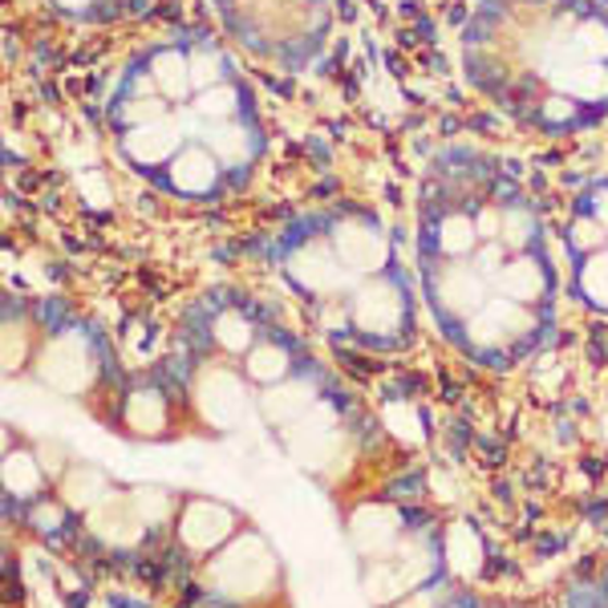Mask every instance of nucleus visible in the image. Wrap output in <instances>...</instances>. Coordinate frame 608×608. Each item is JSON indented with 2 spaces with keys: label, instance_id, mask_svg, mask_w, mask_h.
I'll list each match as a JSON object with an SVG mask.
<instances>
[{
  "label": "nucleus",
  "instance_id": "17",
  "mask_svg": "<svg viewBox=\"0 0 608 608\" xmlns=\"http://www.w3.org/2000/svg\"><path fill=\"white\" fill-rule=\"evenodd\" d=\"M243 373L259 385H276V381H284L289 373V353L280 350V345H256V350L248 353V362H243Z\"/></svg>",
  "mask_w": 608,
  "mask_h": 608
},
{
  "label": "nucleus",
  "instance_id": "23",
  "mask_svg": "<svg viewBox=\"0 0 608 608\" xmlns=\"http://www.w3.org/2000/svg\"><path fill=\"white\" fill-rule=\"evenodd\" d=\"M215 341L231 353H243L252 345V329H248V320L240 313H224V317L215 320Z\"/></svg>",
  "mask_w": 608,
  "mask_h": 608
},
{
  "label": "nucleus",
  "instance_id": "21",
  "mask_svg": "<svg viewBox=\"0 0 608 608\" xmlns=\"http://www.w3.org/2000/svg\"><path fill=\"white\" fill-rule=\"evenodd\" d=\"M212 179H215V163L207 154H199V151L179 154V163H175V182H179L182 191H207Z\"/></svg>",
  "mask_w": 608,
  "mask_h": 608
},
{
  "label": "nucleus",
  "instance_id": "25",
  "mask_svg": "<svg viewBox=\"0 0 608 608\" xmlns=\"http://www.w3.org/2000/svg\"><path fill=\"white\" fill-rule=\"evenodd\" d=\"M471 243H474V224L467 215L442 219V248H446V252H467Z\"/></svg>",
  "mask_w": 608,
  "mask_h": 608
},
{
  "label": "nucleus",
  "instance_id": "6",
  "mask_svg": "<svg viewBox=\"0 0 608 608\" xmlns=\"http://www.w3.org/2000/svg\"><path fill=\"white\" fill-rule=\"evenodd\" d=\"M353 320L362 333H394L397 320H402V296H397L385 280L362 289V296L353 301Z\"/></svg>",
  "mask_w": 608,
  "mask_h": 608
},
{
  "label": "nucleus",
  "instance_id": "15",
  "mask_svg": "<svg viewBox=\"0 0 608 608\" xmlns=\"http://www.w3.org/2000/svg\"><path fill=\"white\" fill-rule=\"evenodd\" d=\"M126 426L135 434H163L167 430V402L154 390H138L126 397Z\"/></svg>",
  "mask_w": 608,
  "mask_h": 608
},
{
  "label": "nucleus",
  "instance_id": "3",
  "mask_svg": "<svg viewBox=\"0 0 608 608\" xmlns=\"http://www.w3.org/2000/svg\"><path fill=\"white\" fill-rule=\"evenodd\" d=\"M426 572H430L426 552L406 547L397 560L369 563V572H365V593H369V600H378V605H394V600H402V596L414 593V588L422 584Z\"/></svg>",
  "mask_w": 608,
  "mask_h": 608
},
{
  "label": "nucleus",
  "instance_id": "30",
  "mask_svg": "<svg viewBox=\"0 0 608 608\" xmlns=\"http://www.w3.org/2000/svg\"><path fill=\"white\" fill-rule=\"evenodd\" d=\"M596 215H600V224H608V195L600 199V207H596Z\"/></svg>",
  "mask_w": 608,
  "mask_h": 608
},
{
  "label": "nucleus",
  "instance_id": "28",
  "mask_svg": "<svg viewBox=\"0 0 608 608\" xmlns=\"http://www.w3.org/2000/svg\"><path fill=\"white\" fill-rule=\"evenodd\" d=\"M385 608H439V593L434 588H414V593H406L402 600H394V605Z\"/></svg>",
  "mask_w": 608,
  "mask_h": 608
},
{
  "label": "nucleus",
  "instance_id": "24",
  "mask_svg": "<svg viewBox=\"0 0 608 608\" xmlns=\"http://www.w3.org/2000/svg\"><path fill=\"white\" fill-rule=\"evenodd\" d=\"M154 77L163 81V90L167 93L187 90V65H182L179 53H159V61H154Z\"/></svg>",
  "mask_w": 608,
  "mask_h": 608
},
{
  "label": "nucleus",
  "instance_id": "9",
  "mask_svg": "<svg viewBox=\"0 0 608 608\" xmlns=\"http://www.w3.org/2000/svg\"><path fill=\"white\" fill-rule=\"evenodd\" d=\"M528 325L532 320H528V313L519 304H503V301L483 304L471 317V341H479V345H499V341L519 337Z\"/></svg>",
  "mask_w": 608,
  "mask_h": 608
},
{
  "label": "nucleus",
  "instance_id": "1",
  "mask_svg": "<svg viewBox=\"0 0 608 608\" xmlns=\"http://www.w3.org/2000/svg\"><path fill=\"white\" fill-rule=\"evenodd\" d=\"M207 577L224 596H259L276 584V560L268 556L264 540L243 535V540H231L228 552L215 556Z\"/></svg>",
  "mask_w": 608,
  "mask_h": 608
},
{
  "label": "nucleus",
  "instance_id": "14",
  "mask_svg": "<svg viewBox=\"0 0 608 608\" xmlns=\"http://www.w3.org/2000/svg\"><path fill=\"white\" fill-rule=\"evenodd\" d=\"M337 252L350 268H378L385 259V248L369 228H341L337 231Z\"/></svg>",
  "mask_w": 608,
  "mask_h": 608
},
{
  "label": "nucleus",
  "instance_id": "8",
  "mask_svg": "<svg viewBox=\"0 0 608 608\" xmlns=\"http://www.w3.org/2000/svg\"><path fill=\"white\" fill-rule=\"evenodd\" d=\"M90 528L98 535L114 540V544H135L147 523H142L130 495H106L98 507H90Z\"/></svg>",
  "mask_w": 608,
  "mask_h": 608
},
{
  "label": "nucleus",
  "instance_id": "11",
  "mask_svg": "<svg viewBox=\"0 0 608 608\" xmlns=\"http://www.w3.org/2000/svg\"><path fill=\"white\" fill-rule=\"evenodd\" d=\"M259 410L276 426L301 422L304 414L313 410V385L308 381H276V385H268V394L259 397Z\"/></svg>",
  "mask_w": 608,
  "mask_h": 608
},
{
  "label": "nucleus",
  "instance_id": "7",
  "mask_svg": "<svg viewBox=\"0 0 608 608\" xmlns=\"http://www.w3.org/2000/svg\"><path fill=\"white\" fill-rule=\"evenodd\" d=\"M350 532L362 556L381 560V552H390V547L397 544V516L390 507H381V503H369V507H362V511L353 516Z\"/></svg>",
  "mask_w": 608,
  "mask_h": 608
},
{
  "label": "nucleus",
  "instance_id": "10",
  "mask_svg": "<svg viewBox=\"0 0 608 608\" xmlns=\"http://www.w3.org/2000/svg\"><path fill=\"white\" fill-rule=\"evenodd\" d=\"M292 455H296V463H304V467H320L325 463V455L337 446V430L333 422H329V414L325 410H308L301 418V426L292 430Z\"/></svg>",
  "mask_w": 608,
  "mask_h": 608
},
{
  "label": "nucleus",
  "instance_id": "4",
  "mask_svg": "<svg viewBox=\"0 0 608 608\" xmlns=\"http://www.w3.org/2000/svg\"><path fill=\"white\" fill-rule=\"evenodd\" d=\"M236 532V516L224 503L212 499H191L179 516V540L191 552H215L219 544H228Z\"/></svg>",
  "mask_w": 608,
  "mask_h": 608
},
{
  "label": "nucleus",
  "instance_id": "26",
  "mask_svg": "<svg viewBox=\"0 0 608 608\" xmlns=\"http://www.w3.org/2000/svg\"><path fill=\"white\" fill-rule=\"evenodd\" d=\"M130 499H135V507H138V516H142V523H159V519H163V516L170 511V499L163 495V491H135Z\"/></svg>",
  "mask_w": 608,
  "mask_h": 608
},
{
  "label": "nucleus",
  "instance_id": "2",
  "mask_svg": "<svg viewBox=\"0 0 608 608\" xmlns=\"http://www.w3.org/2000/svg\"><path fill=\"white\" fill-rule=\"evenodd\" d=\"M37 365H41V381L53 385L58 394H81L93 378V362L81 337H53Z\"/></svg>",
  "mask_w": 608,
  "mask_h": 608
},
{
  "label": "nucleus",
  "instance_id": "16",
  "mask_svg": "<svg viewBox=\"0 0 608 608\" xmlns=\"http://www.w3.org/2000/svg\"><path fill=\"white\" fill-rule=\"evenodd\" d=\"M499 289L511 301H535L544 292V276L535 268V259H516V264L499 268Z\"/></svg>",
  "mask_w": 608,
  "mask_h": 608
},
{
  "label": "nucleus",
  "instance_id": "22",
  "mask_svg": "<svg viewBox=\"0 0 608 608\" xmlns=\"http://www.w3.org/2000/svg\"><path fill=\"white\" fill-rule=\"evenodd\" d=\"M580 289H584V296H588L593 304L608 308V252L605 256H593L588 264H584V273H580Z\"/></svg>",
  "mask_w": 608,
  "mask_h": 608
},
{
  "label": "nucleus",
  "instance_id": "31",
  "mask_svg": "<svg viewBox=\"0 0 608 608\" xmlns=\"http://www.w3.org/2000/svg\"><path fill=\"white\" fill-rule=\"evenodd\" d=\"M451 608H467V605H451Z\"/></svg>",
  "mask_w": 608,
  "mask_h": 608
},
{
  "label": "nucleus",
  "instance_id": "20",
  "mask_svg": "<svg viewBox=\"0 0 608 608\" xmlns=\"http://www.w3.org/2000/svg\"><path fill=\"white\" fill-rule=\"evenodd\" d=\"M41 486V467H37V458L33 455H9L4 458V491L9 495H33Z\"/></svg>",
  "mask_w": 608,
  "mask_h": 608
},
{
  "label": "nucleus",
  "instance_id": "27",
  "mask_svg": "<svg viewBox=\"0 0 608 608\" xmlns=\"http://www.w3.org/2000/svg\"><path fill=\"white\" fill-rule=\"evenodd\" d=\"M231 106H236V93L231 90H207L199 98V110H203V114H215V118L231 114Z\"/></svg>",
  "mask_w": 608,
  "mask_h": 608
},
{
  "label": "nucleus",
  "instance_id": "12",
  "mask_svg": "<svg viewBox=\"0 0 608 608\" xmlns=\"http://www.w3.org/2000/svg\"><path fill=\"white\" fill-rule=\"evenodd\" d=\"M483 284L474 280L467 268H451V273L439 280V301L451 308V313H463V317H471V313H479L483 308Z\"/></svg>",
  "mask_w": 608,
  "mask_h": 608
},
{
  "label": "nucleus",
  "instance_id": "19",
  "mask_svg": "<svg viewBox=\"0 0 608 608\" xmlns=\"http://www.w3.org/2000/svg\"><path fill=\"white\" fill-rule=\"evenodd\" d=\"M292 273L301 284H308L313 292H333L341 284V268L333 259H325L320 252H304V256L292 259Z\"/></svg>",
  "mask_w": 608,
  "mask_h": 608
},
{
  "label": "nucleus",
  "instance_id": "18",
  "mask_svg": "<svg viewBox=\"0 0 608 608\" xmlns=\"http://www.w3.org/2000/svg\"><path fill=\"white\" fill-rule=\"evenodd\" d=\"M61 499L74 503V507H98V503L106 499V479L90 467H74V471L65 474V483H61Z\"/></svg>",
  "mask_w": 608,
  "mask_h": 608
},
{
  "label": "nucleus",
  "instance_id": "13",
  "mask_svg": "<svg viewBox=\"0 0 608 608\" xmlns=\"http://www.w3.org/2000/svg\"><path fill=\"white\" fill-rule=\"evenodd\" d=\"M442 556H446V563L455 568L458 577H474V572H479V563H483V540H479L467 523H455V528L446 532Z\"/></svg>",
  "mask_w": 608,
  "mask_h": 608
},
{
  "label": "nucleus",
  "instance_id": "5",
  "mask_svg": "<svg viewBox=\"0 0 608 608\" xmlns=\"http://www.w3.org/2000/svg\"><path fill=\"white\" fill-rule=\"evenodd\" d=\"M195 402L199 410H203V418L212 426H219V430H231V426L243 418V385L236 373H228V369H207L203 378H199L195 385Z\"/></svg>",
  "mask_w": 608,
  "mask_h": 608
},
{
  "label": "nucleus",
  "instance_id": "29",
  "mask_svg": "<svg viewBox=\"0 0 608 608\" xmlns=\"http://www.w3.org/2000/svg\"><path fill=\"white\" fill-rule=\"evenodd\" d=\"M596 37H600V25H588V29H584V41H596ZM584 53H588V58H600V53H608L605 46H584Z\"/></svg>",
  "mask_w": 608,
  "mask_h": 608
}]
</instances>
